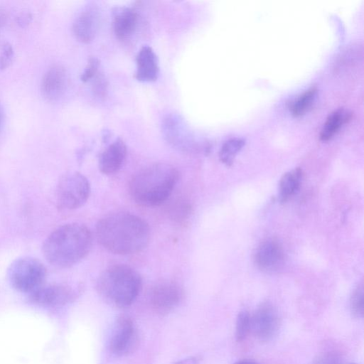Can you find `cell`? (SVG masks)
Wrapping results in <instances>:
<instances>
[{
  "label": "cell",
  "mask_w": 364,
  "mask_h": 364,
  "mask_svg": "<svg viewBox=\"0 0 364 364\" xmlns=\"http://www.w3.org/2000/svg\"><path fill=\"white\" fill-rule=\"evenodd\" d=\"M99 243L117 255H131L142 250L150 238V228L141 218L125 212L105 216L96 225Z\"/></svg>",
  "instance_id": "obj_1"
},
{
  "label": "cell",
  "mask_w": 364,
  "mask_h": 364,
  "mask_svg": "<svg viewBox=\"0 0 364 364\" xmlns=\"http://www.w3.org/2000/svg\"><path fill=\"white\" fill-rule=\"evenodd\" d=\"M92 245L90 230L83 224L72 223L53 230L45 240L42 251L50 264L65 268L84 259L90 252Z\"/></svg>",
  "instance_id": "obj_2"
},
{
  "label": "cell",
  "mask_w": 364,
  "mask_h": 364,
  "mask_svg": "<svg viewBox=\"0 0 364 364\" xmlns=\"http://www.w3.org/2000/svg\"><path fill=\"white\" fill-rule=\"evenodd\" d=\"M179 173L172 165L158 163L148 166L130 180L129 193L137 204L154 207L164 203L178 182Z\"/></svg>",
  "instance_id": "obj_3"
},
{
  "label": "cell",
  "mask_w": 364,
  "mask_h": 364,
  "mask_svg": "<svg viewBox=\"0 0 364 364\" xmlns=\"http://www.w3.org/2000/svg\"><path fill=\"white\" fill-rule=\"evenodd\" d=\"M139 274L129 266L117 264L107 267L100 276L97 288L101 295L113 305L129 306L141 289Z\"/></svg>",
  "instance_id": "obj_4"
},
{
  "label": "cell",
  "mask_w": 364,
  "mask_h": 364,
  "mask_svg": "<svg viewBox=\"0 0 364 364\" xmlns=\"http://www.w3.org/2000/svg\"><path fill=\"white\" fill-rule=\"evenodd\" d=\"M46 268L38 259L23 257L14 260L7 272L9 281L16 290L31 294L44 284Z\"/></svg>",
  "instance_id": "obj_5"
},
{
  "label": "cell",
  "mask_w": 364,
  "mask_h": 364,
  "mask_svg": "<svg viewBox=\"0 0 364 364\" xmlns=\"http://www.w3.org/2000/svg\"><path fill=\"white\" fill-rule=\"evenodd\" d=\"M87 178L78 172L62 176L56 186V203L63 210H74L83 205L90 194Z\"/></svg>",
  "instance_id": "obj_6"
},
{
  "label": "cell",
  "mask_w": 364,
  "mask_h": 364,
  "mask_svg": "<svg viewBox=\"0 0 364 364\" xmlns=\"http://www.w3.org/2000/svg\"><path fill=\"white\" fill-rule=\"evenodd\" d=\"M139 333L133 320L127 316H119L109 341L111 353L122 357L133 353L139 344Z\"/></svg>",
  "instance_id": "obj_7"
},
{
  "label": "cell",
  "mask_w": 364,
  "mask_h": 364,
  "mask_svg": "<svg viewBox=\"0 0 364 364\" xmlns=\"http://www.w3.org/2000/svg\"><path fill=\"white\" fill-rule=\"evenodd\" d=\"M279 326L278 311L269 302L262 303L251 316V329L260 341H272L277 335Z\"/></svg>",
  "instance_id": "obj_8"
},
{
  "label": "cell",
  "mask_w": 364,
  "mask_h": 364,
  "mask_svg": "<svg viewBox=\"0 0 364 364\" xmlns=\"http://www.w3.org/2000/svg\"><path fill=\"white\" fill-rule=\"evenodd\" d=\"M183 298V291L173 281L162 280L156 283L150 291L152 307L159 313L167 314L176 308Z\"/></svg>",
  "instance_id": "obj_9"
},
{
  "label": "cell",
  "mask_w": 364,
  "mask_h": 364,
  "mask_svg": "<svg viewBox=\"0 0 364 364\" xmlns=\"http://www.w3.org/2000/svg\"><path fill=\"white\" fill-rule=\"evenodd\" d=\"M75 296V291L64 284H43L29 294L32 303L48 307L63 306L72 301Z\"/></svg>",
  "instance_id": "obj_10"
},
{
  "label": "cell",
  "mask_w": 364,
  "mask_h": 364,
  "mask_svg": "<svg viewBox=\"0 0 364 364\" xmlns=\"http://www.w3.org/2000/svg\"><path fill=\"white\" fill-rule=\"evenodd\" d=\"M167 141L175 149L188 153L194 149L188 134V127L182 119L176 115L167 116L162 125Z\"/></svg>",
  "instance_id": "obj_11"
},
{
  "label": "cell",
  "mask_w": 364,
  "mask_h": 364,
  "mask_svg": "<svg viewBox=\"0 0 364 364\" xmlns=\"http://www.w3.org/2000/svg\"><path fill=\"white\" fill-rule=\"evenodd\" d=\"M100 14L92 5L85 8L76 17L73 25V32L76 39L83 43L92 41L99 28Z\"/></svg>",
  "instance_id": "obj_12"
},
{
  "label": "cell",
  "mask_w": 364,
  "mask_h": 364,
  "mask_svg": "<svg viewBox=\"0 0 364 364\" xmlns=\"http://www.w3.org/2000/svg\"><path fill=\"white\" fill-rule=\"evenodd\" d=\"M284 260V252L281 245L276 240L268 239L259 245L255 253L257 266L266 272L278 270Z\"/></svg>",
  "instance_id": "obj_13"
},
{
  "label": "cell",
  "mask_w": 364,
  "mask_h": 364,
  "mask_svg": "<svg viewBox=\"0 0 364 364\" xmlns=\"http://www.w3.org/2000/svg\"><path fill=\"white\" fill-rule=\"evenodd\" d=\"M68 84V77L65 69L60 65H54L43 75L42 94L49 101L57 100L66 90Z\"/></svg>",
  "instance_id": "obj_14"
},
{
  "label": "cell",
  "mask_w": 364,
  "mask_h": 364,
  "mask_svg": "<svg viewBox=\"0 0 364 364\" xmlns=\"http://www.w3.org/2000/svg\"><path fill=\"white\" fill-rule=\"evenodd\" d=\"M159 75V60L154 50L149 46H144L136 58V79L143 82H151L157 80Z\"/></svg>",
  "instance_id": "obj_15"
},
{
  "label": "cell",
  "mask_w": 364,
  "mask_h": 364,
  "mask_svg": "<svg viewBox=\"0 0 364 364\" xmlns=\"http://www.w3.org/2000/svg\"><path fill=\"white\" fill-rule=\"evenodd\" d=\"M127 156V146L124 141L117 139L111 143L99 157V169L106 175L117 172L122 167Z\"/></svg>",
  "instance_id": "obj_16"
},
{
  "label": "cell",
  "mask_w": 364,
  "mask_h": 364,
  "mask_svg": "<svg viewBox=\"0 0 364 364\" xmlns=\"http://www.w3.org/2000/svg\"><path fill=\"white\" fill-rule=\"evenodd\" d=\"M139 15L134 9L124 7L118 9L114 16L112 27L116 37L122 41L129 39L136 31Z\"/></svg>",
  "instance_id": "obj_17"
},
{
  "label": "cell",
  "mask_w": 364,
  "mask_h": 364,
  "mask_svg": "<svg viewBox=\"0 0 364 364\" xmlns=\"http://www.w3.org/2000/svg\"><path fill=\"white\" fill-rule=\"evenodd\" d=\"M303 176L302 170L294 168L285 173L279 183V196L282 202L287 200L299 188Z\"/></svg>",
  "instance_id": "obj_18"
},
{
  "label": "cell",
  "mask_w": 364,
  "mask_h": 364,
  "mask_svg": "<svg viewBox=\"0 0 364 364\" xmlns=\"http://www.w3.org/2000/svg\"><path fill=\"white\" fill-rule=\"evenodd\" d=\"M349 119L350 114L343 109H338L331 113L321 130V140L330 139Z\"/></svg>",
  "instance_id": "obj_19"
},
{
  "label": "cell",
  "mask_w": 364,
  "mask_h": 364,
  "mask_svg": "<svg viewBox=\"0 0 364 364\" xmlns=\"http://www.w3.org/2000/svg\"><path fill=\"white\" fill-rule=\"evenodd\" d=\"M317 89L312 87L299 95L291 106V112L295 117H299L307 112L316 99Z\"/></svg>",
  "instance_id": "obj_20"
},
{
  "label": "cell",
  "mask_w": 364,
  "mask_h": 364,
  "mask_svg": "<svg viewBox=\"0 0 364 364\" xmlns=\"http://www.w3.org/2000/svg\"><path fill=\"white\" fill-rule=\"evenodd\" d=\"M245 141L243 139L235 137L226 141L219 151L220 160L227 166H230L237 153L242 149Z\"/></svg>",
  "instance_id": "obj_21"
},
{
  "label": "cell",
  "mask_w": 364,
  "mask_h": 364,
  "mask_svg": "<svg viewBox=\"0 0 364 364\" xmlns=\"http://www.w3.org/2000/svg\"><path fill=\"white\" fill-rule=\"evenodd\" d=\"M251 330V316L247 311L239 312L235 323V338L237 342L244 341Z\"/></svg>",
  "instance_id": "obj_22"
},
{
  "label": "cell",
  "mask_w": 364,
  "mask_h": 364,
  "mask_svg": "<svg viewBox=\"0 0 364 364\" xmlns=\"http://www.w3.org/2000/svg\"><path fill=\"white\" fill-rule=\"evenodd\" d=\"M364 293L363 284L358 285L353 291L350 299L351 313L355 318H362L363 316Z\"/></svg>",
  "instance_id": "obj_23"
},
{
  "label": "cell",
  "mask_w": 364,
  "mask_h": 364,
  "mask_svg": "<svg viewBox=\"0 0 364 364\" xmlns=\"http://www.w3.org/2000/svg\"><path fill=\"white\" fill-rule=\"evenodd\" d=\"M14 50L11 45L6 41H0V70L8 68L14 59Z\"/></svg>",
  "instance_id": "obj_24"
},
{
  "label": "cell",
  "mask_w": 364,
  "mask_h": 364,
  "mask_svg": "<svg viewBox=\"0 0 364 364\" xmlns=\"http://www.w3.org/2000/svg\"><path fill=\"white\" fill-rule=\"evenodd\" d=\"M100 71V62L97 58H90L87 64L81 74L80 79L82 82L90 81L92 78Z\"/></svg>",
  "instance_id": "obj_25"
},
{
  "label": "cell",
  "mask_w": 364,
  "mask_h": 364,
  "mask_svg": "<svg viewBox=\"0 0 364 364\" xmlns=\"http://www.w3.org/2000/svg\"><path fill=\"white\" fill-rule=\"evenodd\" d=\"M90 81L95 95L98 97H104L107 92V82L102 72L100 70Z\"/></svg>",
  "instance_id": "obj_26"
},
{
  "label": "cell",
  "mask_w": 364,
  "mask_h": 364,
  "mask_svg": "<svg viewBox=\"0 0 364 364\" xmlns=\"http://www.w3.org/2000/svg\"><path fill=\"white\" fill-rule=\"evenodd\" d=\"M311 364H343L341 356L335 352H324L318 355Z\"/></svg>",
  "instance_id": "obj_27"
},
{
  "label": "cell",
  "mask_w": 364,
  "mask_h": 364,
  "mask_svg": "<svg viewBox=\"0 0 364 364\" xmlns=\"http://www.w3.org/2000/svg\"><path fill=\"white\" fill-rule=\"evenodd\" d=\"M199 358L196 356H190L180 360L173 364H199Z\"/></svg>",
  "instance_id": "obj_28"
},
{
  "label": "cell",
  "mask_w": 364,
  "mask_h": 364,
  "mask_svg": "<svg viewBox=\"0 0 364 364\" xmlns=\"http://www.w3.org/2000/svg\"><path fill=\"white\" fill-rule=\"evenodd\" d=\"M6 16L4 11L0 9V28L3 26L6 21Z\"/></svg>",
  "instance_id": "obj_29"
},
{
  "label": "cell",
  "mask_w": 364,
  "mask_h": 364,
  "mask_svg": "<svg viewBox=\"0 0 364 364\" xmlns=\"http://www.w3.org/2000/svg\"><path fill=\"white\" fill-rule=\"evenodd\" d=\"M234 364H258L257 363L251 360H238Z\"/></svg>",
  "instance_id": "obj_30"
},
{
  "label": "cell",
  "mask_w": 364,
  "mask_h": 364,
  "mask_svg": "<svg viewBox=\"0 0 364 364\" xmlns=\"http://www.w3.org/2000/svg\"><path fill=\"white\" fill-rule=\"evenodd\" d=\"M353 364H355V363H353Z\"/></svg>",
  "instance_id": "obj_31"
}]
</instances>
